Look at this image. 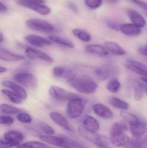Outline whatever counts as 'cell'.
<instances>
[{
  "mask_svg": "<svg viewBox=\"0 0 147 148\" xmlns=\"http://www.w3.org/2000/svg\"><path fill=\"white\" fill-rule=\"evenodd\" d=\"M15 148H53L51 146L43 143L37 141H30L24 143L16 146Z\"/></svg>",
  "mask_w": 147,
  "mask_h": 148,
  "instance_id": "obj_30",
  "label": "cell"
},
{
  "mask_svg": "<svg viewBox=\"0 0 147 148\" xmlns=\"http://www.w3.org/2000/svg\"><path fill=\"white\" fill-rule=\"evenodd\" d=\"M72 34L79 39L85 42H89L91 40V37L89 33L84 29H75L72 31Z\"/></svg>",
  "mask_w": 147,
  "mask_h": 148,
  "instance_id": "obj_29",
  "label": "cell"
},
{
  "mask_svg": "<svg viewBox=\"0 0 147 148\" xmlns=\"http://www.w3.org/2000/svg\"><path fill=\"white\" fill-rule=\"evenodd\" d=\"M1 92L8 98L10 101L15 104H20L22 102L23 100L17 95L12 91L6 89H3Z\"/></svg>",
  "mask_w": 147,
  "mask_h": 148,
  "instance_id": "obj_34",
  "label": "cell"
},
{
  "mask_svg": "<svg viewBox=\"0 0 147 148\" xmlns=\"http://www.w3.org/2000/svg\"><path fill=\"white\" fill-rule=\"evenodd\" d=\"M87 101L81 97L69 101L66 108V114L71 119H77L81 116L85 108Z\"/></svg>",
  "mask_w": 147,
  "mask_h": 148,
  "instance_id": "obj_3",
  "label": "cell"
},
{
  "mask_svg": "<svg viewBox=\"0 0 147 148\" xmlns=\"http://www.w3.org/2000/svg\"><path fill=\"white\" fill-rule=\"evenodd\" d=\"M79 133L80 135L90 142L95 143L99 135L97 134L96 133L91 132L85 128L83 126H80L79 129Z\"/></svg>",
  "mask_w": 147,
  "mask_h": 148,
  "instance_id": "obj_25",
  "label": "cell"
},
{
  "mask_svg": "<svg viewBox=\"0 0 147 148\" xmlns=\"http://www.w3.org/2000/svg\"><path fill=\"white\" fill-rule=\"evenodd\" d=\"M109 102L113 107L123 110H127L129 108L127 103L117 97H111L109 100Z\"/></svg>",
  "mask_w": 147,
  "mask_h": 148,
  "instance_id": "obj_31",
  "label": "cell"
},
{
  "mask_svg": "<svg viewBox=\"0 0 147 148\" xmlns=\"http://www.w3.org/2000/svg\"><path fill=\"white\" fill-rule=\"evenodd\" d=\"M106 2L110 4H115L120 1V0H104Z\"/></svg>",
  "mask_w": 147,
  "mask_h": 148,
  "instance_id": "obj_47",
  "label": "cell"
},
{
  "mask_svg": "<svg viewBox=\"0 0 147 148\" xmlns=\"http://www.w3.org/2000/svg\"><path fill=\"white\" fill-rule=\"evenodd\" d=\"M7 8L5 4L3 3H1V8H0V11L1 13H4L7 11Z\"/></svg>",
  "mask_w": 147,
  "mask_h": 148,
  "instance_id": "obj_45",
  "label": "cell"
},
{
  "mask_svg": "<svg viewBox=\"0 0 147 148\" xmlns=\"http://www.w3.org/2000/svg\"><path fill=\"white\" fill-rule=\"evenodd\" d=\"M128 126L125 123L117 122L114 123L110 130V141L115 147H126L130 141L126 135L125 131L127 130Z\"/></svg>",
  "mask_w": 147,
  "mask_h": 148,
  "instance_id": "obj_2",
  "label": "cell"
},
{
  "mask_svg": "<svg viewBox=\"0 0 147 148\" xmlns=\"http://www.w3.org/2000/svg\"><path fill=\"white\" fill-rule=\"evenodd\" d=\"M114 69L110 66H102L97 68L95 70V74L97 78L101 81H104L111 75Z\"/></svg>",
  "mask_w": 147,
  "mask_h": 148,
  "instance_id": "obj_21",
  "label": "cell"
},
{
  "mask_svg": "<svg viewBox=\"0 0 147 148\" xmlns=\"http://www.w3.org/2000/svg\"><path fill=\"white\" fill-rule=\"evenodd\" d=\"M120 30L127 35L132 36H136L140 34L141 32L140 27L134 24L129 23L121 24Z\"/></svg>",
  "mask_w": 147,
  "mask_h": 148,
  "instance_id": "obj_19",
  "label": "cell"
},
{
  "mask_svg": "<svg viewBox=\"0 0 147 148\" xmlns=\"http://www.w3.org/2000/svg\"><path fill=\"white\" fill-rule=\"evenodd\" d=\"M139 52L141 54L147 56V47H142L139 48Z\"/></svg>",
  "mask_w": 147,
  "mask_h": 148,
  "instance_id": "obj_44",
  "label": "cell"
},
{
  "mask_svg": "<svg viewBox=\"0 0 147 148\" xmlns=\"http://www.w3.org/2000/svg\"><path fill=\"white\" fill-rule=\"evenodd\" d=\"M68 83L76 90L82 94H93L97 89V83L87 75L77 76L68 80Z\"/></svg>",
  "mask_w": 147,
  "mask_h": 148,
  "instance_id": "obj_1",
  "label": "cell"
},
{
  "mask_svg": "<svg viewBox=\"0 0 147 148\" xmlns=\"http://www.w3.org/2000/svg\"><path fill=\"white\" fill-rule=\"evenodd\" d=\"M130 130L134 138H140L147 132V123L141 121L130 126Z\"/></svg>",
  "mask_w": 147,
  "mask_h": 148,
  "instance_id": "obj_17",
  "label": "cell"
},
{
  "mask_svg": "<svg viewBox=\"0 0 147 148\" xmlns=\"http://www.w3.org/2000/svg\"><path fill=\"white\" fill-rule=\"evenodd\" d=\"M39 139L42 141L51 145L66 148V142L65 136H55L53 135H41Z\"/></svg>",
  "mask_w": 147,
  "mask_h": 148,
  "instance_id": "obj_9",
  "label": "cell"
},
{
  "mask_svg": "<svg viewBox=\"0 0 147 148\" xmlns=\"http://www.w3.org/2000/svg\"><path fill=\"white\" fill-rule=\"evenodd\" d=\"M127 148H147V136L130 140L126 146Z\"/></svg>",
  "mask_w": 147,
  "mask_h": 148,
  "instance_id": "obj_23",
  "label": "cell"
},
{
  "mask_svg": "<svg viewBox=\"0 0 147 148\" xmlns=\"http://www.w3.org/2000/svg\"><path fill=\"white\" fill-rule=\"evenodd\" d=\"M143 88H144V89H145V90H146V92L147 93V86H143Z\"/></svg>",
  "mask_w": 147,
  "mask_h": 148,
  "instance_id": "obj_51",
  "label": "cell"
},
{
  "mask_svg": "<svg viewBox=\"0 0 147 148\" xmlns=\"http://www.w3.org/2000/svg\"><path fill=\"white\" fill-rule=\"evenodd\" d=\"M25 40L31 45L38 47H43L44 46H50L52 44L51 41L36 35L27 36L25 37Z\"/></svg>",
  "mask_w": 147,
  "mask_h": 148,
  "instance_id": "obj_12",
  "label": "cell"
},
{
  "mask_svg": "<svg viewBox=\"0 0 147 148\" xmlns=\"http://www.w3.org/2000/svg\"><path fill=\"white\" fill-rule=\"evenodd\" d=\"M12 146L3 139L0 140V148H12Z\"/></svg>",
  "mask_w": 147,
  "mask_h": 148,
  "instance_id": "obj_43",
  "label": "cell"
},
{
  "mask_svg": "<svg viewBox=\"0 0 147 148\" xmlns=\"http://www.w3.org/2000/svg\"><path fill=\"white\" fill-rule=\"evenodd\" d=\"M3 41V36L1 33L0 34V43H1Z\"/></svg>",
  "mask_w": 147,
  "mask_h": 148,
  "instance_id": "obj_49",
  "label": "cell"
},
{
  "mask_svg": "<svg viewBox=\"0 0 147 148\" xmlns=\"http://www.w3.org/2000/svg\"><path fill=\"white\" fill-rule=\"evenodd\" d=\"M16 118L19 121L22 123H30L32 121V117L29 114L24 112H21L18 114Z\"/></svg>",
  "mask_w": 147,
  "mask_h": 148,
  "instance_id": "obj_36",
  "label": "cell"
},
{
  "mask_svg": "<svg viewBox=\"0 0 147 148\" xmlns=\"http://www.w3.org/2000/svg\"><path fill=\"white\" fill-rule=\"evenodd\" d=\"M104 44L105 47L108 50L116 55L123 56L126 54L125 50L116 42H106Z\"/></svg>",
  "mask_w": 147,
  "mask_h": 148,
  "instance_id": "obj_24",
  "label": "cell"
},
{
  "mask_svg": "<svg viewBox=\"0 0 147 148\" xmlns=\"http://www.w3.org/2000/svg\"><path fill=\"white\" fill-rule=\"evenodd\" d=\"M85 50L88 53L96 54L101 56H107L109 54L107 49L98 44H91L88 45Z\"/></svg>",
  "mask_w": 147,
  "mask_h": 148,
  "instance_id": "obj_22",
  "label": "cell"
},
{
  "mask_svg": "<svg viewBox=\"0 0 147 148\" xmlns=\"http://www.w3.org/2000/svg\"><path fill=\"white\" fill-rule=\"evenodd\" d=\"M50 118L56 124L69 132L74 133L75 130L69 124L64 116L57 112H52L50 114Z\"/></svg>",
  "mask_w": 147,
  "mask_h": 148,
  "instance_id": "obj_10",
  "label": "cell"
},
{
  "mask_svg": "<svg viewBox=\"0 0 147 148\" xmlns=\"http://www.w3.org/2000/svg\"><path fill=\"white\" fill-rule=\"evenodd\" d=\"M3 85L6 88H10L14 93L19 96L23 101L26 100L27 94L26 90L20 85L10 81H4L2 83Z\"/></svg>",
  "mask_w": 147,
  "mask_h": 148,
  "instance_id": "obj_15",
  "label": "cell"
},
{
  "mask_svg": "<svg viewBox=\"0 0 147 148\" xmlns=\"http://www.w3.org/2000/svg\"><path fill=\"white\" fill-rule=\"evenodd\" d=\"M92 109L96 114L102 118L109 119L113 117V113L111 110L103 104L96 103L92 106Z\"/></svg>",
  "mask_w": 147,
  "mask_h": 148,
  "instance_id": "obj_14",
  "label": "cell"
},
{
  "mask_svg": "<svg viewBox=\"0 0 147 148\" xmlns=\"http://www.w3.org/2000/svg\"><path fill=\"white\" fill-rule=\"evenodd\" d=\"M14 123L13 117L9 116H0V123L2 125L10 126Z\"/></svg>",
  "mask_w": 147,
  "mask_h": 148,
  "instance_id": "obj_39",
  "label": "cell"
},
{
  "mask_svg": "<svg viewBox=\"0 0 147 148\" xmlns=\"http://www.w3.org/2000/svg\"><path fill=\"white\" fill-rule=\"evenodd\" d=\"M1 113L6 115H14L22 112V110L16 107L9 104L3 103L0 106Z\"/></svg>",
  "mask_w": 147,
  "mask_h": 148,
  "instance_id": "obj_28",
  "label": "cell"
},
{
  "mask_svg": "<svg viewBox=\"0 0 147 148\" xmlns=\"http://www.w3.org/2000/svg\"><path fill=\"white\" fill-rule=\"evenodd\" d=\"M141 80L142 81H143L144 82L146 83L147 84V78H145V77H141Z\"/></svg>",
  "mask_w": 147,
  "mask_h": 148,
  "instance_id": "obj_50",
  "label": "cell"
},
{
  "mask_svg": "<svg viewBox=\"0 0 147 148\" xmlns=\"http://www.w3.org/2000/svg\"></svg>",
  "mask_w": 147,
  "mask_h": 148,
  "instance_id": "obj_52",
  "label": "cell"
},
{
  "mask_svg": "<svg viewBox=\"0 0 147 148\" xmlns=\"http://www.w3.org/2000/svg\"><path fill=\"white\" fill-rule=\"evenodd\" d=\"M107 24L110 28L116 31H119L120 30L121 24H120L117 22L112 20H108L107 21Z\"/></svg>",
  "mask_w": 147,
  "mask_h": 148,
  "instance_id": "obj_40",
  "label": "cell"
},
{
  "mask_svg": "<svg viewBox=\"0 0 147 148\" xmlns=\"http://www.w3.org/2000/svg\"><path fill=\"white\" fill-rule=\"evenodd\" d=\"M83 127L89 131L96 133L99 128L98 121L91 116H86L83 121Z\"/></svg>",
  "mask_w": 147,
  "mask_h": 148,
  "instance_id": "obj_20",
  "label": "cell"
},
{
  "mask_svg": "<svg viewBox=\"0 0 147 148\" xmlns=\"http://www.w3.org/2000/svg\"><path fill=\"white\" fill-rule=\"evenodd\" d=\"M126 66L128 69L147 79V66L146 65L133 60H129Z\"/></svg>",
  "mask_w": 147,
  "mask_h": 148,
  "instance_id": "obj_13",
  "label": "cell"
},
{
  "mask_svg": "<svg viewBox=\"0 0 147 148\" xmlns=\"http://www.w3.org/2000/svg\"><path fill=\"white\" fill-rule=\"evenodd\" d=\"M14 79L16 82L28 88H36L38 86L37 77L33 74L28 72L17 73L14 75Z\"/></svg>",
  "mask_w": 147,
  "mask_h": 148,
  "instance_id": "obj_4",
  "label": "cell"
},
{
  "mask_svg": "<svg viewBox=\"0 0 147 148\" xmlns=\"http://www.w3.org/2000/svg\"><path fill=\"white\" fill-rule=\"evenodd\" d=\"M40 128L43 132L48 135H53L55 133L54 129L47 123H43L40 124Z\"/></svg>",
  "mask_w": 147,
  "mask_h": 148,
  "instance_id": "obj_37",
  "label": "cell"
},
{
  "mask_svg": "<svg viewBox=\"0 0 147 148\" xmlns=\"http://www.w3.org/2000/svg\"><path fill=\"white\" fill-rule=\"evenodd\" d=\"M85 3L90 8L96 9L101 6L102 0H85Z\"/></svg>",
  "mask_w": 147,
  "mask_h": 148,
  "instance_id": "obj_38",
  "label": "cell"
},
{
  "mask_svg": "<svg viewBox=\"0 0 147 148\" xmlns=\"http://www.w3.org/2000/svg\"><path fill=\"white\" fill-rule=\"evenodd\" d=\"M7 71V68L3 66H1V68H0V73H5Z\"/></svg>",
  "mask_w": 147,
  "mask_h": 148,
  "instance_id": "obj_48",
  "label": "cell"
},
{
  "mask_svg": "<svg viewBox=\"0 0 147 148\" xmlns=\"http://www.w3.org/2000/svg\"><path fill=\"white\" fill-rule=\"evenodd\" d=\"M45 3L44 0H19L17 4L27 8L32 9L33 8L39 4H42Z\"/></svg>",
  "mask_w": 147,
  "mask_h": 148,
  "instance_id": "obj_32",
  "label": "cell"
},
{
  "mask_svg": "<svg viewBox=\"0 0 147 148\" xmlns=\"http://www.w3.org/2000/svg\"><path fill=\"white\" fill-rule=\"evenodd\" d=\"M121 84L116 78H113L107 84L106 88L110 92L115 93L118 92L121 88Z\"/></svg>",
  "mask_w": 147,
  "mask_h": 148,
  "instance_id": "obj_35",
  "label": "cell"
},
{
  "mask_svg": "<svg viewBox=\"0 0 147 148\" xmlns=\"http://www.w3.org/2000/svg\"><path fill=\"white\" fill-rule=\"evenodd\" d=\"M53 74L56 77L65 78L68 80L76 76V72L74 69L62 66L54 68L53 70Z\"/></svg>",
  "mask_w": 147,
  "mask_h": 148,
  "instance_id": "obj_11",
  "label": "cell"
},
{
  "mask_svg": "<svg viewBox=\"0 0 147 148\" xmlns=\"http://www.w3.org/2000/svg\"><path fill=\"white\" fill-rule=\"evenodd\" d=\"M67 5L70 9L72 11L75 13H78L79 11L78 7L77 6V4L74 3L71 1H69L67 3Z\"/></svg>",
  "mask_w": 147,
  "mask_h": 148,
  "instance_id": "obj_42",
  "label": "cell"
},
{
  "mask_svg": "<svg viewBox=\"0 0 147 148\" xmlns=\"http://www.w3.org/2000/svg\"><path fill=\"white\" fill-rule=\"evenodd\" d=\"M49 94L52 97L58 101H70L79 97L75 93L55 85L51 86L49 89Z\"/></svg>",
  "mask_w": 147,
  "mask_h": 148,
  "instance_id": "obj_5",
  "label": "cell"
},
{
  "mask_svg": "<svg viewBox=\"0 0 147 148\" xmlns=\"http://www.w3.org/2000/svg\"><path fill=\"white\" fill-rule=\"evenodd\" d=\"M120 115L125 121L130 126L135 125L141 122L140 118L135 115L124 110L121 111Z\"/></svg>",
  "mask_w": 147,
  "mask_h": 148,
  "instance_id": "obj_27",
  "label": "cell"
},
{
  "mask_svg": "<svg viewBox=\"0 0 147 148\" xmlns=\"http://www.w3.org/2000/svg\"><path fill=\"white\" fill-rule=\"evenodd\" d=\"M26 55L29 59H40L50 63L53 62V59L48 55L37 49L32 47H28L26 49Z\"/></svg>",
  "mask_w": 147,
  "mask_h": 148,
  "instance_id": "obj_8",
  "label": "cell"
},
{
  "mask_svg": "<svg viewBox=\"0 0 147 148\" xmlns=\"http://www.w3.org/2000/svg\"><path fill=\"white\" fill-rule=\"evenodd\" d=\"M130 1H132L134 3L138 6H140L142 8L146 10L147 12V3L141 1V0H130Z\"/></svg>",
  "mask_w": 147,
  "mask_h": 148,
  "instance_id": "obj_41",
  "label": "cell"
},
{
  "mask_svg": "<svg viewBox=\"0 0 147 148\" xmlns=\"http://www.w3.org/2000/svg\"><path fill=\"white\" fill-rule=\"evenodd\" d=\"M0 59L7 62H14L25 60V56L22 55L15 53L9 50L0 48Z\"/></svg>",
  "mask_w": 147,
  "mask_h": 148,
  "instance_id": "obj_16",
  "label": "cell"
},
{
  "mask_svg": "<svg viewBox=\"0 0 147 148\" xmlns=\"http://www.w3.org/2000/svg\"><path fill=\"white\" fill-rule=\"evenodd\" d=\"M127 14L132 22L140 27H145L146 21L143 16L139 12L133 10L129 9L127 10Z\"/></svg>",
  "mask_w": 147,
  "mask_h": 148,
  "instance_id": "obj_18",
  "label": "cell"
},
{
  "mask_svg": "<svg viewBox=\"0 0 147 148\" xmlns=\"http://www.w3.org/2000/svg\"><path fill=\"white\" fill-rule=\"evenodd\" d=\"M134 90V97L137 101H140L143 96V85L139 82H135L133 84Z\"/></svg>",
  "mask_w": 147,
  "mask_h": 148,
  "instance_id": "obj_33",
  "label": "cell"
},
{
  "mask_svg": "<svg viewBox=\"0 0 147 148\" xmlns=\"http://www.w3.org/2000/svg\"><path fill=\"white\" fill-rule=\"evenodd\" d=\"M96 146L98 148H110L108 146V144L105 143H99L96 144Z\"/></svg>",
  "mask_w": 147,
  "mask_h": 148,
  "instance_id": "obj_46",
  "label": "cell"
},
{
  "mask_svg": "<svg viewBox=\"0 0 147 148\" xmlns=\"http://www.w3.org/2000/svg\"><path fill=\"white\" fill-rule=\"evenodd\" d=\"M49 39L50 41H51L53 42L70 48H73L75 47L74 43L71 41L58 36L51 35L49 36Z\"/></svg>",
  "mask_w": 147,
  "mask_h": 148,
  "instance_id": "obj_26",
  "label": "cell"
},
{
  "mask_svg": "<svg viewBox=\"0 0 147 148\" xmlns=\"http://www.w3.org/2000/svg\"><path fill=\"white\" fill-rule=\"evenodd\" d=\"M3 139L13 147H15L23 141L24 137L23 135L19 131L10 130L4 134Z\"/></svg>",
  "mask_w": 147,
  "mask_h": 148,
  "instance_id": "obj_7",
  "label": "cell"
},
{
  "mask_svg": "<svg viewBox=\"0 0 147 148\" xmlns=\"http://www.w3.org/2000/svg\"><path fill=\"white\" fill-rule=\"evenodd\" d=\"M26 25L31 29L40 32L52 33L55 30L52 24L41 19H28L26 22Z\"/></svg>",
  "mask_w": 147,
  "mask_h": 148,
  "instance_id": "obj_6",
  "label": "cell"
}]
</instances>
